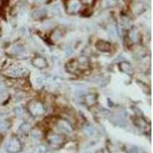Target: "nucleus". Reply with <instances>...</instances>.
Here are the masks:
<instances>
[{
  "mask_svg": "<svg viewBox=\"0 0 153 153\" xmlns=\"http://www.w3.org/2000/svg\"><path fill=\"white\" fill-rule=\"evenodd\" d=\"M76 68L82 70V71L88 69L89 66H90V65H89V60L87 59V57H84V56L79 57L78 59L76 61Z\"/></svg>",
  "mask_w": 153,
  "mask_h": 153,
  "instance_id": "7ed1b4c3",
  "label": "nucleus"
},
{
  "mask_svg": "<svg viewBox=\"0 0 153 153\" xmlns=\"http://www.w3.org/2000/svg\"><path fill=\"white\" fill-rule=\"evenodd\" d=\"M57 126L60 130L64 131V132H68V133H70L72 130L71 126L69 123H68L67 120H58L57 122Z\"/></svg>",
  "mask_w": 153,
  "mask_h": 153,
  "instance_id": "39448f33",
  "label": "nucleus"
},
{
  "mask_svg": "<svg viewBox=\"0 0 153 153\" xmlns=\"http://www.w3.org/2000/svg\"><path fill=\"white\" fill-rule=\"evenodd\" d=\"M72 54V51L71 50H67L66 51V55L70 56Z\"/></svg>",
  "mask_w": 153,
  "mask_h": 153,
  "instance_id": "5701e85b",
  "label": "nucleus"
},
{
  "mask_svg": "<svg viewBox=\"0 0 153 153\" xmlns=\"http://www.w3.org/2000/svg\"><path fill=\"white\" fill-rule=\"evenodd\" d=\"M15 113L18 117H22L24 115V112H23V109L21 106H17L15 108Z\"/></svg>",
  "mask_w": 153,
  "mask_h": 153,
  "instance_id": "6ab92c4d",
  "label": "nucleus"
},
{
  "mask_svg": "<svg viewBox=\"0 0 153 153\" xmlns=\"http://www.w3.org/2000/svg\"><path fill=\"white\" fill-rule=\"evenodd\" d=\"M61 37H62V32H61L59 29L54 30L52 32V34H51V40H52L53 42H57V41H59L61 38Z\"/></svg>",
  "mask_w": 153,
  "mask_h": 153,
  "instance_id": "f8f14e48",
  "label": "nucleus"
},
{
  "mask_svg": "<svg viewBox=\"0 0 153 153\" xmlns=\"http://www.w3.org/2000/svg\"><path fill=\"white\" fill-rule=\"evenodd\" d=\"M120 69L121 70V71L124 72L127 74L131 75L133 73V69H132V65L127 61H123V62L120 63Z\"/></svg>",
  "mask_w": 153,
  "mask_h": 153,
  "instance_id": "0eeeda50",
  "label": "nucleus"
},
{
  "mask_svg": "<svg viewBox=\"0 0 153 153\" xmlns=\"http://www.w3.org/2000/svg\"><path fill=\"white\" fill-rule=\"evenodd\" d=\"M114 120H116V123L119 125H124L126 122V118H125V114L123 113H120L114 117Z\"/></svg>",
  "mask_w": 153,
  "mask_h": 153,
  "instance_id": "ddd939ff",
  "label": "nucleus"
},
{
  "mask_svg": "<svg viewBox=\"0 0 153 153\" xmlns=\"http://www.w3.org/2000/svg\"><path fill=\"white\" fill-rule=\"evenodd\" d=\"M28 110L30 114L32 115L35 117H40L45 112L43 104L39 101L36 100L31 101L30 103H28Z\"/></svg>",
  "mask_w": 153,
  "mask_h": 153,
  "instance_id": "f257e3e1",
  "label": "nucleus"
},
{
  "mask_svg": "<svg viewBox=\"0 0 153 153\" xmlns=\"http://www.w3.org/2000/svg\"><path fill=\"white\" fill-rule=\"evenodd\" d=\"M84 132L88 136H92L93 134L95 132V129L92 125H87L84 127Z\"/></svg>",
  "mask_w": 153,
  "mask_h": 153,
  "instance_id": "2eb2a0df",
  "label": "nucleus"
},
{
  "mask_svg": "<svg viewBox=\"0 0 153 153\" xmlns=\"http://www.w3.org/2000/svg\"><path fill=\"white\" fill-rule=\"evenodd\" d=\"M85 103L89 106H94L97 103V96L95 94H89V95H87L85 97Z\"/></svg>",
  "mask_w": 153,
  "mask_h": 153,
  "instance_id": "1a4fd4ad",
  "label": "nucleus"
},
{
  "mask_svg": "<svg viewBox=\"0 0 153 153\" xmlns=\"http://www.w3.org/2000/svg\"><path fill=\"white\" fill-rule=\"evenodd\" d=\"M25 73V71L23 68H12V69L8 71L7 74H9L11 76H13V77H17V76H22Z\"/></svg>",
  "mask_w": 153,
  "mask_h": 153,
  "instance_id": "423d86ee",
  "label": "nucleus"
},
{
  "mask_svg": "<svg viewBox=\"0 0 153 153\" xmlns=\"http://www.w3.org/2000/svg\"><path fill=\"white\" fill-rule=\"evenodd\" d=\"M129 39L132 42H137L139 39V34L136 30H131L129 34Z\"/></svg>",
  "mask_w": 153,
  "mask_h": 153,
  "instance_id": "9b49d317",
  "label": "nucleus"
},
{
  "mask_svg": "<svg viewBox=\"0 0 153 153\" xmlns=\"http://www.w3.org/2000/svg\"><path fill=\"white\" fill-rule=\"evenodd\" d=\"M12 51H13V53L16 54H22V53L24 51V48H23L21 45H16L13 47V48H12Z\"/></svg>",
  "mask_w": 153,
  "mask_h": 153,
  "instance_id": "a211bd4d",
  "label": "nucleus"
},
{
  "mask_svg": "<svg viewBox=\"0 0 153 153\" xmlns=\"http://www.w3.org/2000/svg\"><path fill=\"white\" fill-rule=\"evenodd\" d=\"M45 14V11L44 10H37L34 12L33 17L35 18V19H41V18L44 17Z\"/></svg>",
  "mask_w": 153,
  "mask_h": 153,
  "instance_id": "f3484780",
  "label": "nucleus"
},
{
  "mask_svg": "<svg viewBox=\"0 0 153 153\" xmlns=\"http://www.w3.org/2000/svg\"><path fill=\"white\" fill-rule=\"evenodd\" d=\"M79 8V2H74L72 3H70L68 5V9L71 10V12H76Z\"/></svg>",
  "mask_w": 153,
  "mask_h": 153,
  "instance_id": "dca6fc26",
  "label": "nucleus"
},
{
  "mask_svg": "<svg viewBox=\"0 0 153 153\" xmlns=\"http://www.w3.org/2000/svg\"><path fill=\"white\" fill-rule=\"evenodd\" d=\"M8 148H9V151L11 152H17L21 148V145H20V143L17 139L13 138L9 142Z\"/></svg>",
  "mask_w": 153,
  "mask_h": 153,
  "instance_id": "6e6552de",
  "label": "nucleus"
},
{
  "mask_svg": "<svg viewBox=\"0 0 153 153\" xmlns=\"http://www.w3.org/2000/svg\"><path fill=\"white\" fill-rule=\"evenodd\" d=\"M31 64L33 65L34 67L38 68V69H43L47 67V61L46 60L42 57H34L32 61H31Z\"/></svg>",
  "mask_w": 153,
  "mask_h": 153,
  "instance_id": "f03ea898",
  "label": "nucleus"
},
{
  "mask_svg": "<svg viewBox=\"0 0 153 153\" xmlns=\"http://www.w3.org/2000/svg\"><path fill=\"white\" fill-rule=\"evenodd\" d=\"M136 124L138 126H140V127H143V126H146V122H145L144 120L143 119H136Z\"/></svg>",
  "mask_w": 153,
  "mask_h": 153,
  "instance_id": "aec40b11",
  "label": "nucleus"
},
{
  "mask_svg": "<svg viewBox=\"0 0 153 153\" xmlns=\"http://www.w3.org/2000/svg\"><path fill=\"white\" fill-rule=\"evenodd\" d=\"M0 101H1V97H0Z\"/></svg>",
  "mask_w": 153,
  "mask_h": 153,
  "instance_id": "b1692460",
  "label": "nucleus"
},
{
  "mask_svg": "<svg viewBox=\"0 0 153 153\" xmlns=\"http://www.w3.org/2000/svg\"><path fill=\"white\" fill-rule=\"evenodd\" d=\"M9 126H10V123L7 120L0 121V132H4L6 130H8Z\"/></svg>",
  "mask_w": 153,
  "mask_h": 153,
  "instance_id": "4468645a",
  "label": "nucleus"
},
{
  "mask_svg": "<svg viewBox=\"0 0 153 153\" xmlns=\"http://www.w3.org/2000/svg\"><path fill=\"white\" fill-rule=\"evenodd\" d=\"M48 140L53 144H59L62 143L63 138L62 136L57 134H52L48 137Z\"/></svg>",
  "mask_w": 153,
  "mask_h": 153,
  "instance_id": "9d476101",
  "label": "nucleus"
},
{
  "mask_svg": "<svg viewBox=\"0 0 153 153\" xmlns=\"http://www.w3.org/2000/svg\"><path fill=\"white\" fill-rule=\"evenodd\" d=\"M109 35H110V37H111V38H115V37L117 36V34H116V31H115L114 28H110V31H109Z\"/></svg>",
  "mask_w": 153,
  "mask_h": 153,
  "instance_id": "412c9836",
  "label": "nucleus"
},
{
  "mask_svg": "<svg viewBox=\"0 0 153 153\" xmlns=\"http://www.w3.org/2000/svg\"><path fill=\"white\" fill-rule=\"evenodd\" d=\"M5 87H4L2 84H0V97H2V96L5 94Z\"/></svg>",
  "mask_w": 153,
  "mask_h": 153,
  "instance_id": "4be33fe9",
  "label": "nucleus"
},
{
  "mask_svg": "<svg viewBox=\"0 0 153 153\" xmlns=\"http://www.w3.org/2000/svg\"><path fill=\"white\" fill-rule=\"evenodd\" d=\"M96 48L100 51L107 52V51H110V49H111V45L106 41L99 40L96 43Z\"/></svg>",
  "mask_w": 153,
  "mask_h": 153,
  "instance_id": "20e7f679",
  "label": "nucleus"
}]
</instances>
